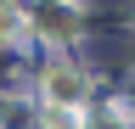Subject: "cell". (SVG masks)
Masks as SVG:
<instances>
[{
	"label": "cell",
	"instance_id": "cell-2",
	"mask_svg": "<svg viewBox=\"0 0 135 129\" xmlns=\"http://www.w3.org/2000/svg\"><path fill=\"white\" fill-rule=\"evenodd\" d=\"M51 95H56V101H79V79L68 68H56V73H51Z\"/></svg>",
	"mask_w": 135,
	"mask_h": 129
},
{
	"label": "cell",
	"instance_id": "cell-1",
	"mask_svg": "<svg viewBox=\"0 0 135 129\" xmlns=\"http://www.w3.org/2000/svg\"><path fill=\"white\" fill-rule=\"evenodd\" d=\"M23 11H17V6H6V0H0V39H23Z\"/></svg>",
	"mask_w": 135,
	"mask_h": 129
}]
</instances>
